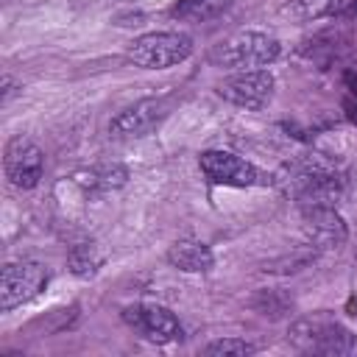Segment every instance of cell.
Instances as JSON below:
<instances>
[{"label":"cell","instance_id":"6da1fadb","mask_svg":"<svg viewBox=\"0 0 357 357\" xmlns=\"http://www.w3.org/2000/svg\"><path fill=\"white\" fill-rule=\"evenodd\" d=\"M287 337L298 351H307V354H329V357H335V354L354 357L357 354V335L326 315L298 318L290 326Z\"/></svg>","mask_w":357,"mask_h":357},{"label":"cell","instance_id":"7a4b0ae2","mask_svg":"<svg viewBox=\"0 0 357 357\" xmlns=\"http://www.w3.org/2000/svg\"><path fill=\"white\" fill-rule=\"evenodd\" d=\"M192 56V39L181 31H148L128 42L126 59L139 70H167Z\"/></svg>","mask_w":357,"mask_h":357},{"label":"cell","instance_id":"3957f363","mask_svg":"<svg viewBox=\"0 0 357 357\" xmlns=\"http://www.w3.org/2000/svg\"><path fill=\"white\" fill-rule=\"evenodd\" d=\"M279 56H282V42L262 31H237L234 36L223 39L212 53L215 64L231 70H259L273 64Z\"/></svg>","mask_w":357,"mask_h":357},{"label":"cell","instance_id":"277c9868","mask_svg":"<svg viewBox=\"0 0 357 357\" xmlns=\"http://www.w3.org/2000/svg\"><path fill=\"white\" fill-rule=\"evenodd\" d=\"M287 190L298 201V206L310 204H332L343 195V176L326 165L324 159H301L290 167Z\"/></svg>","mask_w":357,"mask_h":357},{"label":"cell","instance_id":"5b68a950","mask_svg":"<svg viewBox=\"0 0 357 357\" xmlns=\"http://www.w3.org/2000/svg\"><path fill=\"white\" fill-rule=\"evenodd\" d=\"M198 165H201V173L212 184H220V187H268V184H273V178L265 170H259L257 165L245 162L243 156H237L231 151L209 148L198 156Z\"/></svg>","mask_w":357,"mask_h":357},{"label":"cell","instance_id":"8992f818","mask_svg":"<svg viewBox=\"0 0 357 357\" xmlns=\"http://www.w3.org/2000/svg\"><path fill=\"white\" fill-rule=\"evenodd\" d=\"M50 282V271L42 262H6L0 273V310L11 312L33 301Z\"/></svg>","mask_w":357,"mask_h":357},{"label":"cell","instance_id":"52a82bcc","mask_svg":"<svg viewBox=\"0 0 357 357\" xmlns=\"http://www.w3.org/2000/svg\"><path fill=\"white\" fill-rule=\"evenodd\" d=\"M273 89H276V78L271 70L259 67V70H237L234 75L223 78L218 84V95L245 112H259L273 100Z\"/></svg>","mask_w":357,"mask_h":357},{"label":"cell","instance_id":"ba28073f","mask_svg":"<svg viewBox=\"0 0 357 357\" xmlns=\"http://www.w3.org/2000/svg\"><path fill=\"white\" fill-rule=\"evenodd\" d=\"M3 170H6V178H8L11 187L33 190L42 181V173H45V153L33 139L17 134L6 142Z\"/></svg>","mask_w":357,"mask_h":357},{"label":"cell","instance_id":"9c48e42d","mask_svg":"<svg viewBox=\"0 0 357 357\" xmlns=\"http://www.w3.org/2000/svg\"><path fill=\"white\" fill-rule=\"evenodd\" d=\"M123 321L151 343H176L184 337L178 318L162 304H128L123 307Z\"/></svg>","mask_w":357,"mask_h":357},{"label":"cell","instance_id":"30bf717a","mask_svg":"<svg viewBox=\"0 0 357 357\" xmlns=\"http://www.w3.org/2000/svg\"><path fill=\"white\" fill-rule=\"evenodd\" d=\"M167 112H170V100L167 98H145V100H137L134 106H128L117 117H112L109 134L114 139L145 137V134H151L167 117Z\"/></svg>","mask_w":357,"mask_h":357},{"label":"cell","instance_id":"8fae6325","mask_svg":"<svg viewBox=\"0 0 357 357\" xmlns=\"http://www.w3.org/2000/svg\"><path fill=\"white\" fill-rule=\"evenodd\" d=\"M301 226L315 248H340L349 237V226L332 204L301 206Z\"/></svg>","mask_w":357,"mask_h":357},{"label":"cell","instance_id":"7c38bea8","mask_svg":"<svg viewBox=\"0 0 357 357\" xmlns=\"http://www.w3.org/2000/svg\"><path fill=\"white\" fill-rule=\"evenodd\" d=\"M167 262L184 273H206L215 265V254L206 243L201 240H176L167 248Z\"/></svg>","mask_w":357,"mask_h":357},{"label":"cell","instance_id":"4fadbf2b","mask_svg":"<svg viewBox=\"0 0 357 357\" xmlns=\"http://www.w3.org/2000/svg\"><path fill=\"white\" fill-rule=\"evenodd\" d=\"M126 181H128V167L123 165H98V167L78 170L73 176V184H78L84 192H109L123 187Z\"/></svg>","mask_w":357,"mask_h":357},{"label":"cell","instance_id":"5bb4252c","mask_svg":"<svg viewBox=\"0 0 357 357\" xmlns=\"http://www.w3.org/2000/svg\"><path fill=\"white\" fill-rule=\"evenodd\" d=\"M106 257L100 251V245L95 240H84V243H75L70 251H67V268L78 276V279H92L100 268H103Z\"/></svg>","mask_w":357,"mask_h":357},{"label":"cell","instance_id":"9a60e30c","mask_svg":"<svg viewBox=\"0 0 357 357\" xmlns=\"http://www.w3.org/2000/svg\"><path fill=\"white\" fill-rule=\"evenodd\" d=\"M234 0H178L170 14L181 22H209L215 17H220Z\"/></svg>","mask_w":357,"mask_h":357},{"label":"cell","instance_id":"2e32d148","mask_svg":"<svg viewBox=\"0 0 357 357\" xmlns=\"http://www.w3.org/2000/svg\"><path fill=\"white\" fill-rule=\"evenodd\" d=\"M204 354H209V357H243V354H254V346L240 340V337H220V340L206 343Z\"/></svg>","mask_w":357,"mask_h":357},{"label":"cell","instance_id":"e0dca14e","mask_svg":"<svg viewBox=\"0 0 357 357\" xmlns=\"http://www.w3.org/2000/svg\"><path fill=\"white\" fill-rule=\"evenodd\" d=\"M343 84H346V95H343L346 117H349L351 123H357V75H354V73H346V75H343Z\"/></svg>","mask_w":357,"mask_h":357}]
</instances>
